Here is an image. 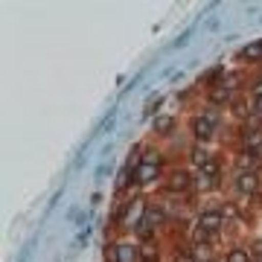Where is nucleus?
<instances>
[{
	"label": "nucleus",
	"instance_id": "obj_3",
	"mask_svg": "<svg viewBox=\"0 0 262 262\" xmlns=\"http://www.w3.org/2000/svg\"><path fill=\"white\" fill-rule=\"evenodd\" d=\"M222 187V163L219 158H213L207 166L198 169V178H195V189L198 192H213V189Z\"/></svg>",
	"mask_w": 262,
	"mask_h": 262
},
{
	"label": "nucleus",
	"instance_id": "obj_6",
	"mask_svg": "<svg viewBox=\"0 0 262 262\" xmlns=\"http://www.w3.org/2000/svg\"><path fill=\"white\" fill-rule=\"evenodd\" d=\"M215 128H219V125H213V122L204 117V114L192 117V122H189V134L195 137L198 146H207V143L213 140V137H215Z\"/></svg>",
	"mask_w": 262,
	"mask_h": 262
},
{
	"label": "nucleus",
	"instance_id": "obj_22",
	"mask_svg": "<svg viewBox=\"0 0 262 262\" xmlns=\"http://www.w3.org/2000/svg\"><path fill=\"white\" fill-rule=\"evenodd\" d=\"M160 102H163V96H151L149 105H146V117H151V114H155V108H158Z\"/></svg>",
	"mask_w": 262,
	"mask_h": 262
},
{
	"label": "nucleus",
	"instance_id": "obj_19",
	"mask_svg": "<svg viewBox=\"0 0 262 262\" xmlns=\"http://www.w3.org/2000/svg\"><path fill=\"white\" fill-rule=\"evenodd\" d=\"M172 262H195V256H192V245L178 248V251H175V256H172Z\"/></svg>",
	"mask_w": 262,
	"mask_h": 262
},
{
	"label": "nucleus",
	"instance_id": "obj_8",
	"mask_svg": "<svg viewBox=\"0 0 262 262\" xmlns=\"http://www.w3.org/2000/svg\"><path fill=\"white\" fill-rule=\"evenodd\" d=\"M230 102H233V91L225 88L222 82H215L207 88V105L210 108H222V105H230Z\"/></svg>",
	"mask_w": 262,
	"mask_h": 262
},
{
	"label": "nucleus",
	"instance_id": "obj_7",
	"mask_svg": "<svg viewBox=\"0 0 262 262\" xmlns=\"http://www.w3.org/2000/svg\"><path fill=\"white\" fill-rule=\"evenodd\" d=\"M166 219H169V213H166V207L163 204H158V201H149V204H146V213H143V225H149L151 230H155V233H158L160 227L166 225Z\"/></svg>",
	"mask_w": 262,
	"mask_h": 262
},
{
	"label": "nucleus",
	"instance_id": "obj_25",
	"mask_svg": "<svg viewBox=\"0 0 262 262\" xmlns=\"http://www.w3.org/2000/svg\"><path fill=\"white\" fill-rule=\"evenodd\" d=\"M253 117H256V120H262V96H256V99H253Z\"/></svg>",
	"mask_w": 262,
	"mask_h": 262
},
{
	"label": "nucleus",
	"instance_id": "obj_14",
	"mask_svg": "<svg viewBox=\"0 0 262 262\" xmlns=\"http://www.w3.org/2000/svg\"><path fill=\"white\" fill-rule=\"evenodd\" d=\"M195 262H215V245H192Z\"/></svg>",
	"mask_w": 262,
	"mask_h": 262
},
{
	"label": "nucleus",
	"instance_id": "obj_4",
	"mask_svg": "<svg viewBox=\"0 0 262 262\" xmlns=\"http://www.w3.org/2000/svg\"><path fill=\"white\" fill-rule=\"evenodd\" d=\"M105 262H140V248L131 242L105 245Z\"/></svg>",
	"mask_w": 262,
	"mask_h": 262
},
{
	"label": "nucleus",
	"instance_id": "obj_9",
	"mask_svg": "<svg viewBox=\"0 0 262 262\" xmlns=\"http://www.w3.org/2000/svg\"><path fill=\"white\" fill-rule=\"evenodd\" d=\"M163 175V166H149V163H140L134 169V187H151L155 181H160Z\"/></svg>",
	"mask_w": 262,
	"mask_h": 262
},
{
	"label": "nucleus",
	"instance_id": "obj_10",
	"mask_svg": "<svg viewBox=\"0 0 262 262\" xmlns=\"http://www.w3.org/2000/svg\"><path fill=\"white\" fill-rule=\"evenodd\" d=\"M242 146L248 151H256V155H259L262 151V125H248V128H245Z\"/></svg>",
	"mask_w": 262,
	"mask_h": 262
},
{
	"label": "nucleus",
	"instance_id": "obj_20",
	"mask_svg": "<svg viewBox=\"0 0 262 262\" xmlns=\"http://www.w3.org/2000/svg\"><path fill=\"white\" fill-rule=\"evenodd\" d=\"M140 262H160V256L155 253V248H140Z\"/></svg>",
	"mask_w": 262,
	"mask_h": 262
},
{
	"label": "nucleus",
	"instance_id": "obj_17",
	"mask_svg": "<svg viewBox=\"0 0 262 262\" xmlns=\"http://www.w3.org/2000/svg\"><path fill=\"white\" fill-rule=\"evenodd\" d=\"M219 210H222V215H225V222H230V219H239V215H242V210H239V204H236V201H222V204H219Z\"/></svg>",
	"mask_w": 262,
	"mask_h": 262
},
{
	"label": "nucleus",
	"instance_id": "obj_13",
	"mask_svg": "<svg viewBox=\"0 0 262 262\" xmlns=\"http://www.w3.org/2000/svg\"><path fill=\"white\" fill-rule=\"evenodd\" d=\"M151 128H155V134H163L166 137V134L175 131V117L172 114H160V117H155V125Z\"/></svg>",
	"mask_w": 262,
	"mask_h": 262
},
{
	"label": "nucleus",
	"instance_id": "obj_5",
	"mask_svg": "<svg viewBox=\"0 0 262 262\" xmlns=\"http://www.w3.org/2000/svg\"><path fill=\"white\" fill-rule=\"evenodd\" d=\"M198 227H204L210 236H219L222 230H225V215H222V210H219V204H210V207H204L201 213H198V222H195Z\"/></svg>",
	"mask_w": 262,
	"mask_h": 262
},
{
	"label": "nucleus",
	"instance_id": "obj_21",
	"mask_svg": "<svg viewBox=\"0 0 262 262\" xmlns=\"http://www.w3.org/2000/svg\"><path fill=\"white\" fill-rule=\"evenodd\" d=\"M248 251H251V256L262 259V236H259V239H251V245H248Z\"/></svg>",
	"mask_w": 262,
	"mask_h": 262
},
{
	"label": "nucleus",
	"instance_id": "obj_11",
	"mask_svg": "<svg viewBox=\"0 0 262 262\" xmlns=\"http://www.w3.org/2000/svg\"><path fill=\"white\" fill-rule=\"evenodd\" d=\"M225 262H253V256L245 245H230L225 251Z\"/></svg>",
	"mask_w": 262,
	"mask_h": 262
},
{
	"label": "nucleus",
	"instance_id": "obj_24",
	"mask_svg": "<svg viewBox=\"0 0 262 262\" xmlns=\"http://www.w3.org/2000/svg\"><path fill=\"white\" fill-rule=\"evenodd\" d=\"M256 96H262V79H253L251 82V99H256Z\"/></svg>",
	"mask_w": 262,
	"mask_h": 262
},
{
	"label": "nucleus",
	"instance_id": "obj_1",
	"mask_svg": "<svg viewBox=\"0 0 262 262\" xmlns=\"http://www.w3.org/2000/svg\"><path fill=\"white\" fill-rule=\"evenodd\" d=\"M163 189H166L169 195H187V192H192L195 189V178H192V172L184 166L172 169V172H166V178H163Z\"/></svg>",
	"mask_w": 262,
	"mask_h": 262
},
{
	"label": "nucleus",
	"instance_id": "obj_2",
	"mask_svg": "<svg viewBox=\"0 0 262 262\" xmlns=\"http://www.w3.org/2000/svg\"><path fill=\"white\" fill-rule=\"evenodd\" d=\"M233 192L242 198H253L262 192V169L256 172H233Z\"/></svg>",
	"mask_w": 262,
	"mask_h": 262
},
{
	"label": "nucleus",
	"instance_id": "obj_23",
	"mask_svg": "<svg viewBox=\"0 0 262 262\" xmlns=\"http://www.w3.org/2000/svg\"><path fill=\"white\" fill-rule=\"evenodd\" d=\"M201 114H204L207 120L213 122V125H219V111H215V108H210V105H207V108H204V111H201Z\"/></svg>",
	"mask_w": 262,
	"mask_h": 262
},
{
	"label": "nucleus",
	"instance_id": "obj_16",
	"mask_svg": "<svg viewBox=\"0 0 262 262\" xmlns=\"http://www.w3.org/2000/svg\"><path fill=\"white\" fill-rule=\"evenodd\" d=\"M239 58H245V61H259V58H262V41H253V44L242 47Z\"/></svg>",
	"mask_w": 262,
	"mask_h": 262
},
{
	"label": "nucleus",
	"instance_id": "obj_12",
	"mask_svg": "<svg viewBox=\"0 0 262 262\" xmlns=\"http://www.w3.org/2000/svg\"><path fill=\"white\" fill-rule=\"evenodd\" d=\"M140 163H149V166H163V151L158 146H143L140 149Z\"/></svg>",
	"mask_w": 262,
	"mask_h": 262
},
{
	"label": "nucleus",
	"instance_id": "obj_18",
	"mask_svg": "<svg viewBox=\"0 0 262 262\" xmlns=\"http://www.w3.org/2000/svg\"><path fill=\"white\" fill-rule=\"evenodd\" d=\"M215 242V236H210V233H207V230H204V227H192V245H213Z\"/></svg>",
	"mask_w": 262,
	"mask_h": 262
},
{
	"label": "nucleus",
	"instance_id": "obj_15",
	"mask_svg": "<svg viewBox=\"0 0 262 262\" xmlns=\"http://www.w3.org/2000/svg\"><path fill=\"white\" fill-rule=\"evenodd\" d=\"M189 158H192V166L201 169V166H207V163L213 160V155H210L204 146H198V143H195V146H192V151H189Z\"/></svg>",
	"mask_w": 262,
	"mask_h": 262
}]
</instances>
